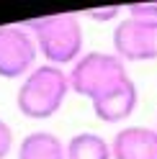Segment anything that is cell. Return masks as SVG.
Wrapping results in <instances>:
<instances>
[{"label":"cell","instance_id":"5","mask_svg":"<svg viewBox=\"0 0 157 159\" xmlns=\"http://www.w3.org/2000/svg\"><path fill=\"white\" fill-rule=\"evenodd\" d=\"M113 49L116 57L129 62L157 59V23H144L126 18L113 31Z\"/></svg>","mask_w":157,"mask_h":159},{"label":"cell","instance_id":"10","mask_svg":"<svg viewBox=\"0 0 157 159\" xmlns=\"http://www.w3.org/2000/svg\"><path fill=\"white\" fill-rule=\"evenodd\" d=\"M129 18L134 21H144V23H157V3H134L126 8Z\"/></svg>","mask_w":157,"mask_h":159},{"label":"cell","instance_id":"9","mask_svg":"<svg viewBox=\"0 0 157 159\" xmlns=\"http://www.w3.org/2000/svg\"><path fill=\"white\" fill-rule=\"evenodd\" d=\"M67 159H113L111 144L98 134H77L64 146Z\"/></svg>","mask_w":157,"mask_h":159},{"label":"cell","instance_id":"4","mask_svg":"<svg viewBox=\"0 0 157 159\" xmlns=\"http://www.w3.org/2000/svg\"><path fill=\"white\" fill-rule=\"evenodd\" d=\"M36 59V41L23 26H0V77H21Z\"/></svg>","mask_w":157,"mask_h":159},{"label":"cell","instance_id":"1","mask_svg":"<svg viewBox=\"0 0 157 159\" xmlns=\"http://www.w3.org/2000/svg\"><path fill=\"white\" fill-rule=\"evenodd\" d=\"M23 28L31 31L39 52L44 54L49 64L59 67V64L80 59L83 28H80L77 16L57 13V16H46V18H34V21H26Z\"/></svg>","mask_w":157,"mask_h":159},{"label":"cell","instance_id":"3","mask_svg":"<svg viewBox=\"0 0 157 159\" xmlns=\"http://www.w3.org/2000/svg\"><path fill=\"white\" fill-rule=\"evenodd\" d=\"M121 77H126L124 59L116 57V54H106V52L83 54L72 64L70 75H67L70 90H75L77 95L90 98V100L98 93H103L106 87H111L113 82H119Z\"/></svg>","mask_w":157,"mask_h":159},{"label":"cell","instance_id":"6","mask_svg":"<svg viewBox=\"0 0 157 159\" xmlns=\"http://www.w3.org/2000/svg\"><path fill=\"white\" fill-rule=\"evenodd\" d=\"M90 103H93V113L101 121H106V123L126 121L136 108V87L131 82V77L126 75L119 82H113L111 87H106L103 93H98Z\"/></svg>","mask_w":157,"mask_h":159},{"label":"cell","instance_id":"7","mask_svg":"<svg viewBox=\"0 0 157 159\" xmlns=\"http://www.w3.org/2000/svg\"><path fill=\"white\" fill-rule=\"evenodd\" d=\"M113 159H157V128L129 126L113 136Z\"/></svg>","mask_w":157,"mask_h":159},{"label":"cell","instance_id":"12","mask_svg":"<svg viewBox=\"0 0 157 159\" xmlns=\"http://www.w3.org/2000/svg\"><path fill=\"white\" fill-rule=\"evenodd\" d=\"M11 146H13V134H11V128H8L5 121H0V159L8 157Z\"/></svg>","mask_w":157,"mask_h":159},{"label":"cell","instance_id":"11","mask_svg":"<svg viewBox=\"0 0 157 159\" xmlns=\"http://www.w3.org/2000/svg\"><path fill=\"white\" fill-rule=\"evenodd\" d=\"M119 13H121V8L111 5V8H93V11H88L85 16H88V18H93V21L106 23V21H113V18H119Z\"/></svg>","mask_w":157,"mask_h":159},{"label":"cell","instance_id":"8","mask_svg":"<svg viewBox=\"0 0 157 159\" xmlns=\"http://www.w3.org/2000/svg\"><path fill=\"white\" fill-rule=\"evenodd\" d=\"M18 159H67V152L54 134L34 131L18 146Z\"/></svg>","mask_w":157,"mask_h":159},{"label":"cell","instance_id":"2","mask_svg":"<svg viewBox=\"0 0 157 159\" xmlns=\"http://www.w3.org/2000/svg\"><path fill=\"white\" fill-rule=\"evenodd\" d=\"M67 93H70L67 75L54 64H41L31 69L21 82L16 103L26 118H52L62 108Z\"/></svg>","mask_w":157,"mask_h":159}]
</instances>
